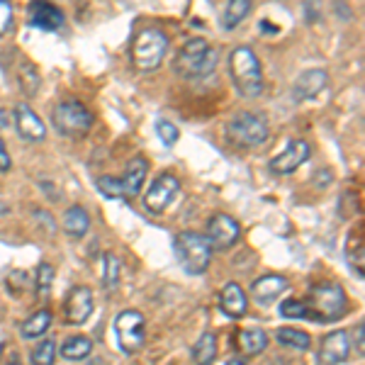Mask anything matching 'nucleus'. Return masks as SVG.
Wrapping results in <instances>:
<instances>
[{"instance_id": "obj_7", "label": "nucleus", "mask_w": 365, "mask_h": 365, "mask_svg": "<svg viewBox=\"0 0 365 365\" xmlns=\"http://www.w3.org/2000/svg\"><path fill=\"white\" fill-rule=\"evenodd\" d=\"M227 134H229V139H232L234 144L253 149V146L266 144L270 129H268V122H266V117H263V115L249 113V110H241V113H237L232 120H229Z\"/></svg>"}, {"instance_id": "obj_23", "label": "nucleus", "mask_w": 365, "mask_h": 365, "mask_svg": "<svg viewBox=\"0 0 365 365\" xmlns=\"http://www.w3.org/2000/svg\"><path fill=\"white\" fill-rule=\"evenodd\" d=\"M61 353L66 361H86L93 353V341L88 336H71L61 344Z\"/></svg>"}, {"instance_id": "obj_22", "label": "nucleus", "mask_w": 365, "mask_h": 365, "mask_svg": "<svg viewBox=\"0 0 365 365\" xmlns=\"http://www.w3.org/2000/svg\"><path fill=\"white\" fill-rule=\"evenodd\" d=\"M51 327V312L49 309H37L25 324L20 327V336L29 341V339H39L46 334V329Z\"/></svg>"}, {"instance_id": "obj_41", "label": "nucleus", "mask_w": 365, "mask_h": 365, "mask_svg": "<svg viewBox=\"0 0 365 365\" xmlns=\"http://www.w3.org/2000/svg\"><path fill=\"white\" fill-rule=\"evenodd\" d=\"M227 365H246V363L241 361V358H232V361H229Z\"/></svg>"}, {"instance_id": "obj_32", "label": "nucleus", "mask_w": 365, "mask_h": 365, "mask_svg": "<svg viewBox=\"0 0 365 365\" xmlns=\"http://www.w3.org/2000/svg\"><path fill=\"white\" fill-rule=\"evenodd\" d=\"M280 314L287 319H307V307H304V299H282L280 302Z\"/></svg>"}, {"instance_id": "obj_24", "label": "nucleus", "mask_w": 365, "mask_h": 365, "mask_svg": "<svg viewBox=\"0 0 365 365\" xmlns=\"http://www.w3.org/2000/svg\"><path fill=\"white\" fill-rule=\"evenodd\" d=\"M275 341L287 349H295V351H307L312 346V339L307 331H299V329H292V327H280L275 331Z\"/></svg>"}, {"instance_id": "obj_13", "label": "nucleus", "mask_w": 365, "mask_h": 365, "mask_svg": "<svg viewBox=\"0 0 365 365\" xmlns=\"http://www.w3.org/2000/svg\"><path fill=\"white\" fill-rule=\"evenodd\" d=\"M351 358V336L349 331H331L322 339L319 363L322 365H341Z\"/></svg>"}, {"instance_id": "obj_33", "label": "nucleus", "mask_w": 365, "mask_h": 365, "mask_svg": "<svg viewBox=\"0 0 365 365\" xmlns=\"http://www.w3.org/2000/svg\"><path fill=\"white\" fill-rule=\"evenodd\" d=\"M156 134H158V139L163 141V146H173L175 141L180 139L178 127H175L173 122H168V120H158L156 122Z\"/></svg>"}, {"instance_id": "obj_20", "label": "nucleus", "mask_w": 365, "mask_h": 365, "mask_svg": "<svg viewBox=\"0 0 365 365\" xmlns=\"http://www.w3.org/2000/svg\"><path fill=\"white\" fill-rule=\"evenodd\" d=\"M88 229H91V217H88L86 207L71 205V207L63 212V232L73 239H81L88 234Z\"/></svg>"}, {"instance_id": "obj_40", "label": "nucleus", "mask_w": 365, "mask_h": 365, "mask_svg": "<svg viewBox=\"0 0 365 365\" xmlns=\"http://www.w3.org/2000/svg\"><path fill=\"white\" fill-rule=\"evenodd\" d=\"M261 29H263V32H278L275 27H270V25H268V20H263V22H261Z\"/></svg>"}, {"instance_id": "obj_26", "label": "nucleus", "mask_w": 365, "mask_h": 365, "mask_svg": "<svg viewBox=\"0 0 365 365\" xmlns=\"http://www.w3.org/2000/svg\"><path fill=\"white\" fill-rule=\"evenodd\" d=\"M251 13V0H229L225 15H222V25L225 29H234L239 22H244V17Z\"/></svg>"}, {"instance_id": "obj_42", "label": "nucleus", "mask_w": 365, "mask_h": 365, "mask_svg": "<svg viewBox=\"0 0 365 365\" xmlns=\"http://www.w3.org/2000/svg\"><path fill=\"white\" fill-rule=\"evenodd\" d=\"M0 358H3V344H0Z\"/></svg>"}, {"instance_id": "obj_14", "label": "nucleus", "mask_w": 365, "mask_h": 365, "mask_svg": "<svg viewBox=\"0 0 365 365\" xmlns=\"http://www.w3.org/2000/svg\"><path fill=\"white\" fill-rule=\"evenodd\" d=\"M287 278L285 275H278V273H268V275H261L258 280H253L251 285V297L258 307H268L278 299L282 292L287 290Z\"/></svg>"}, {"instance_id": "obj_11", "label": "nucleus", "mask_w": 365, "mask_h": 365, "mask_svg": "<svg viewBox=\"0 0 365 365\" xmlns=\"http://www.w3.org/2000/svg\"><path fill=\"white\" fill-rule=\"evenodd\" d=\"M239 234H241L239 222L229 215H222V212L207 222V241H210L212 249H217V251L232 249V246L239 241Z\"/></svg>"}, {"instance_id": "obj_6", "label": "nucleus", "mask_w": 365, "mask_h": 365, "mask_svg": "<svg viewBox=\"0 0 365 365\" xmlns=\"http://www.w3.org/2000/svg\"><path fill=\"white\" fill-rule=\"evenodd\" d=\"M51 120L58 134L63 137H83L93 127V115L78 100H58L51 110Z\"/></svg>"}, {"instance_id": "obj_10", "label": "nucleus", "mask_w": 365, "mask_h": 365, "mask_svg": "<svg viewBox=\"0 0 365 365\" xmlns=\"http://www.w3.org/2000/svg\"><path fill=\"white\" fill-rule=\"evenodd\" d=\"M93 292L91 287L76 285L68 290L66 302H63V322L71 324V327H78V324H86L93 314Z\"/></svg>"}, {"instance_id": "obj_2", "label": "nucleus", "mask_w": 365, "mask_h": 365, "mask_svg": "<svg viewBox=\"0 0 365 365\" xmlns=\"http://www.w3.org/2000/svg\"><path fill=\"white\" fill-rule=\"evenodd\" d=\"M220 51L205 39H187L175 54V71L185 78H205L217 68Z\"/></svg>"}, {"instance_id": "obj_38", "label": "nucleus", "mask_w": 365, "mask_h": 365, "mask_svg": "<svg viewBox=\"0 0 365 365\" xmlns=\"http://www.w3.org/2000/svg\"><path fill=\"white\" fill-rule=\"evenodd\" d=\"M10 122H13V117H10L8 110H0V129H8Z\"/></svg>"}, {"instance_id": "obj_30", "label": "nucleus", "mask_w": 365, "mask_h": 365, "mask_svg": "<svg viewBox=\"0 0 365 365\" xmlns=\"http://www.w3.org/2000/svg\"><path fill=\"white\" fill-rule=\"evenodd\" d=\"M37 297H49L51 287H54V266H49V263H42V266L37 268Z\"/></svg>"}, {"instance_id": "obj_5", "label": "nucleus", "mask_w": 365, "mask_h": 365, "mask_svg": "<svg viewBox=\"0 0 365 365\" xmlns=\"http://www.w3.org/2000/svg\"><path fill=\"white\" fill-rule=\"evenodd\" d=\"M168 51V34L156 27H146L134 37L132 61L139 71H154L161 66Z\"/></svg>"}, {"instance_id": "obj_36", "label": "nucleus", "mask_w": 365, "mask_h": 365, "mask_svg": "<svg viewBox=\"0 0 365 365\" xmlns=\"http://www.w3.org/2000/svg\"><path fill=\"white\" fill-rule=\"evenodd\" d=\"M0 170H10V154L5 149L3 139H0Z\"/></svg>"}, {"instance_id": "obj_29", "label": "nucleus", "mask_w": 365, "mask_h": 365, "mask_svg": "<svg viewBox=\"0 0 365 365\" xmlns=\"http://www.w3.org/2000/svg\"><path fill=\"white\" fill-rule=\"evenodd\" d=\"M96 185H98V190L103 192L105 197H110V200L125 197V187H122V180L115 178V175H100Z\"/></svg>"}, {"instance_id": "obj_12", "label": "nucleus", "mask_w": 365, "mask_h": 365, "mask_svg": "<svg viewBox=\"0 0 365 365\" xmlns=\"http://www.w3.org/2000/svg\"><path fill=\"white\" fill-rule=\"evenodd\" d=\"M312 149L304 139H292L290 144L285 146V151H280L278 156L270 161V170L278 175H287V173H295V170L302 166L304 161L309 158Z\"/></svg>"}, {"instance_id": "obj_17", "label": "nucleus", "mask_w": 365, "mask_h": 365, "mask_svg": "<svg viewBox=\"0 0 365 365\" xmlns=\"http://www.w3.org/2000/svg\"><path fill=\"white\" fill-rule=\"evenodd\" d=\"M329 83V73L324 68H309L302 71L295 81V98L297 100H312L327 88Z\"/></svg>"}, {"instance_id": "obj_21", "label": "nucleus", "mask_w": 365, "mask_h": 365, "mask_svg": "<svg viewBox=\"0 0 365 365\" xmlns=\"http://www.w3.org/2000/svg\"><path fill=\"white\" fill-rule=\"evenodd\" d=\"M237 344L241 353H246V356H258V353L268 349V336L261 329H244V331H239Z\"/></svg>"}, {"instance_id": "obj_15", "label": "nucleus", "mask_w": 365, "mask_h": 365, "mask_svg": "<svg viewBox=\"0 0 365 365\" xmlns=\"http://www.w3.org/2000/svg\"><path fill=\"white\" fill-rule=\"evenodd\" d=\"M13 120H15V127H17V132H20L22 139L32 141V144H37V141H44L46 139L44 122L39 120V115L34 113V110L29 108L27 103L17 105L15 113H13Z\"/></svg>"}, {"instance_id": "obj_4", "label": "nucleus", "mask_w": 365, "mask_h": 365, "mask_svg": "<svg viewBox=\"0 0 365 365\" xmlns=\"http://www.w3.org/2000/svg\"><path fill=\"white\" fill-rule=\"evenodd\" d=\"M173 251L180 268L187 275H202L212 261V246L207 237L197 232H180L173 239Z\"/></svg>"}, {"instance_id": "obj_31", "label": "nucleus", "mask_w": 365, "mask_h": 365, "mask_svg": "<svg viewBox=\"0 0 365 365\" xmlns=\"http://www.w3.org/2000/svg\"><path fill=\"white\" fill-rule=\"evenodd\" d=\"M20 88L25 91V96H34L39 91V73L32 63H22L20 66Z\"/></svg>"}, {"instance_id": "obj_9", "label": "nucleus", "mask_w": 365, "mask_h": 365, "mask_svg": "<svg viewBox=\"0 0 365 365\" xmlns=\"http://www.w3.org/2000/svg\"><path fill=\"white\" fill-rule=\"evenodd\" d=\"M180 192V180L173 173H163L154 180V185L149 187V192L144 195V205L149 212L161 215L168 210V205L173 202L175 195Z\"/></svg>"}, {"instance_id": "obj_37", "label": "nucleus", "mask_w": 365, "mask_h": 365, "mask_svg": "<svg viewBox=\"0 0 365 365\" xmlns=\"http://www.w3.org/2000/svg\"><path fill=\"white\" fill-rule=\"evenodd\" d=\"M363 329H365V324L363 322H358V327H356V344H358V356H363V351H365V346H363Z\"/></svg>"}, {"instance_id": "obj_18", "label": "nucleus", "mask_w": 365, "mask_h": 365, "mask_svg": "<svg viewBox=\"0 0 365 365\" xmlns=\"http://www.w3.org/2000/svg\"><path fill=\"white\" fill-rule=\"evenodd\" d=\"M220 307L227 317L232 319H241L249 309V299H246V292L241 290L239 282H227L220 292Z\"/></svg>"}, {"instance_id": "obj_8", "label": "nucleus", "mask_w": 365, "mask_h": 365, "mask_svg": "<svg viewBox=\"0 0 365 365\" xmlns=\"http://www.w3.org/2000/svg\"><path fill=\"white\" fill-rule=\"evenodd\" d=\"M146 322L144 314L137 309H125L115 317V334H117V346L127 353V356H134L144 349L146 341Z\"/></svg>"}, {"instance_id": "obj_1", "label": "nucleus", "mask_w": 365, "mask_h": 365, "mask_svg": "<svg viewBox=\"0 0 365 365\" xmlns=\"http://www.w3.org/2000/svg\"><path fill=\"white\" fill-rule=\"evenodd\" d=\"M309 322H336L349 309V299L341 285L334 282H319L309 290V297L304 299Z\"/></svg>"}, {"instance_id": "obj_28", "label": "nucleus", "mask_w": 365, "mask_h": 365, "mask_svg": "<svg viewBox=\"0 0 365 365\" xmlns=\"http://www.w3.org/2000/svg\"><path fill=\"white\" fill-rule=\"evenodd\" d=\"M32 365H54L56 361V344L51 339H44L37 349L32 351Z\"/></svg>"}, {"instance_id": "obj_34", "label": "nucleus", "mask_w": 365, "mask_h": 365, "mask_svg": "<svg viewBox=\"0 0 365 365\" xmlns=\"http://www.w3.org/2000/svg\"><path fill=\"white\" fill-rule=\"evenodd\" d=\"M10 27H13V8H10V3L0 0V37L10 32Z\"/></svg>"}, {"instance_id": "obj_25", "label": "nucleus", "mask_w": 365, "mask_h": 365, "mask_svg": "<svg viewBox=\"0 0 365 365\" xmlns=\"http://www.w3.org/2000/svg\"><path fill=\"white\" fill-rule=\"evenodd\" d=\"M217 356V336L212 331H205L202 336L197 339L195 349H192V361L195 365H212Z\"/></svg>"}, {"instance_id": "obj_39", "label": "nucleus", "mask_w": 365, "mask_h": 365, "mask_svg": "<svg viewBox=\"0 0 365 365\" xmlns=\"http://www.w3.org/2000/svg\"><path fill=\"white\" fill-rule=\"evenodd\" d=\"M8 365H22V363H20V356H17V353H10Z\"/></svg>"}, {"instance_id": "obj_16", "label": "nucleus", "mask_w": 365, "mask_h": 365, "mask_svg": "<svg viewBox=\"0 0 365 365\" xmlns=\"http://www.w3.org/2000/svg\"><path fill=\"white\" fill-rule=\"evenodd\" d=\"M66 17H63V10H58L56 5L51 3H32L29 5V25L44 29V32H54V29L63 27Z\"/></svg>"}, {"instance_id": "obj_19", "label": "nucleus", "mask_w": 365, "mask_h": 365, "mask_svg": "<svg viewBox=\"0 0 365 365\" xmlns=\"http://www.w3.org/2000/svg\"><path fill=\"white\" fill-rule=\"evenodd\" d=\"M146 173H149V161L144 156H134L132 161L127 163L125 175H122V187H125L127 197H137L141 192V185L146 180Z\"/></svg>"}, {"instance_id": "obj_27", "label": "nucleus", "mask_w": 365, "mask_h": 365, "mask_svg": "<svg viewBox=\"0 0 365 365\" xmlns=\"http://www.w3.org/2000/svg\"><path fill=\"white\" fill-rule=\"evenodd\" d=\"M120 275H122V263L120 258H117V253H105L103 256V275H100V280H103V287H108V290H115L117 282H120Z\"/></svg>"}, {"instance_id": "obj_35", "label": "nucleus", "mask_w": 365, "mask_h": 365, "mask_svg": "<svg viewBox=\"0 0 365 365\" xmlns=\"http://www.w3.org/2000/svg\"><path fill=\"white\" fill-rule=\"evenodd\" d=\"M25 285H27V273H20V270H17V273L10 275V290H13V295H15V297L20 295V290H22Z\"/></svg>"}, {"instance_id": "obj_3", "label": "nucleus", "mask_w": 365, "mask_h": 365, "mask_svg": "<svg viewBox=\"0 0 365 365\" xmlns=\"http://www.w3.org/2000/svg\"><path fill=\"white\" fill-rule=\"evenodd\" d=\"M229 68L234 76V86L244 98H258L263 93L261 61L251 46H237L229 56Z\"/></svg>"}]
</instances>
